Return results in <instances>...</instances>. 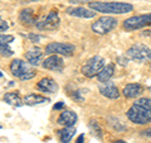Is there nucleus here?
Wrapping results in <instances>:
<instances>
[{
  "instance_id": "2",
  "label": "nucleus",
  "mask_w": 151,
  "mask_h": 143,
  "mask_svg": "<svg viewBox=\"0 0 151 143\" xmlns=\"http://www.w3.org/2000/svg\"><path fill=\"white\" fill-rule=\"evenodd\" d=\"M89 9L103 14H126L134 10V7L129 3L121 1H89Z\"/></svg>"
},
{
  "instance_id": "11",
  "label": "nucleus",
  "mask_w": 151,
  "mask_h": 143,
  "mask_svg": "<svg viewBox=\"0 0 151 143\" xmlns=\"http://www.w3.org/2000/svg\"><path fill=\"white\" fill-rule=\"evenodd\" d=\"M65 13L70 17L76 18H82V19H89L96 15V12L89 8H83V7H69L65 9Z\"/></svg>"
},
{
  "instance_id": "12",
  "label": "nucleus",
  "mask_w": 151,
  "mask_h": 143,
  "mask_svg": "<svg viewBox=\"0 0 151 143\" xmlns=\"http://www.w3.org/2000/svg\"><path fill=\"white\" fill-rule=\"evenodd\" d=\"M100 93H101V95H103L105 98L111 99V100H116V99L120 98V91H119V89H117V86L112 82V81L101 82Z\"/></svg>"
},
{
  "instance_id": "30",
  "label": "nucleus",
  "mask_w": 151,
  "mask_h": 143,
  "mask_svg": "<svg viewBox=\"0 0 151 143\" xmlns=\"http://www.w3.org/2000/svg\"><path fill=\"white\" fill-rule=\"evenodd\" d=\"M142 136H145V137H149V138H151V128H149V129L144 131V132H142Z\"/></svg>"
},
{
  "instance_id": "32",
  "label": "nucleus",
  "mask_w": 151,
  "mask_h": 143,
  "mask_svg": "<svg viewBox=\"0 0 151 143\" xmlns=\"http://www.w3.org/2000/svg\"><path fill=\"white\" fill-rule=\"evenodd\" d=\"M113 143H127L126 141H124V139H117V141H115Z\"/></svg>"
},
{
  "instance_id": "10",
  "label": "nucleus",
  "mask_w": 151,
  "mask_h": 143,
  "mask_svg": "<svg viewBox=\"0 0 151 143\" xmlns=\"http://www.w3.org/2000/svg\"><path fill=\"white\" fill-rule=\"evenodd\" d=\"M42 66L54 72H62L64 69V61L59 55H49V57H47L42 62Z\"/></svg>"
},
{
  "instance_id": "8",
  "label": "nucleus",
  "mask_w": 151,
  "mask_h": 143,
  "mask_svg": "<svg viewBox=\"0 0 151 143\" xmlns=\"http://www.w3.org/2000/svg\"><path fill=\"white\" fill-rule=\"evenodd\" d=\"M149 26H151V13L127 18L124 22V28L129 32L137 31V29H141V28H145Z\"/></svg>"
},
{
  "instance_id": "35",
  "label": "nucleus",
  "mask_w": 151,
  "mask_h": 143,
  "mask_svg": "<svg viewBox=\"0 0 151 143\" xmlns=\"http://www.w3.org/2000/svg\"><path fill=\"white\" fill-rule=\"evenodd\" d=\"M150 89H151V86H150Z\"/></svg>"
},
{
  "instance_id": "7",
  "label": "nucleus",
  "mask_w": 151,
  "mask_h": 143,
  "mask_svg": "<svg viewBox=\"0 0 151 143\" xmlns=\"http://www.w3.org/2000/svg\"><path fill=\"white\" fill-rule=\"evenodd\" d=\"M127 58H130L132 61H137V62H145V61L151 60V51L147 46L145 45H134L131 46L126 52Z\"/></svg>"
},
{
  "instance_id": "13",
  "label": "nucleus",
  "mask_w": 151,
  "mask_h": 143,
  "mask_svg": "<svg viewBox=\"0 0 151 143\" xmlns=\"http://www.w3.org/2000/svg\"><path fill=\"white\" fill-rule=\"evenodd\" d=\"M37 89L42 93L47 94H55L59 90V85L55 82V80L52 77H43L37 84Z\"/></svg>"
},
{
  "instance_id": "29",
  "label": "nucleus",
  "mask_w": 151,
  "mask_h": 143,
  "mask_svg": "<svg viewBox=\"0 0 151 143\" xmlns=\"http://www.w3.org/2000/svg\"><path fill=\"white\" fill-rule=\"evenodd\" d=\"M76 143H84V134H83V133L78 136V138L76 139Z\"/></svg>"
},
{
  "instance_id": "9",
  "label": "nucleus",
  "mask_w": 151,
  "mask_h": 143,
  "mask_svg": "<svg viewBox=\"0 0 151 143\" xmlns=\"http://www.w3.org/2000/svg\"><path fill=\"white\" fill-rule=\"evenodd\" d=\"M59 23H60L59 14L55 9H53V10H50L47 14V17L43 20H38L35 26L39 31H55L59 27Z\"/></svg>"
},
{
  "instance_id": "34",
  "label": "nucleus",
  "mask_w": 151,
  "mask_h": 143,
  "mask_svg": "<svg viewBox=\"0 0 151 143\" xmlns=\"http://www.w3.org/2000/svg\"><path fill=\"white\" fill-rule=\"evenodd\" d=\"M0 77H1V72H0Z\"/></svg>"
},
{
  "instance_id": "18",
  "label": "nucleus",
  "mask_w": 151,
  "mask_h": 143,
  "mask_svg": "<svg viewBox=\"0 0 151 143\" xmlns=\"http://www.w3.org/2000/svg\"><path fill=\"white\" fill-rule=\"evenodd\" d=\"M23 101H24L25 105L34 107V105H40V104H47L49 101V99L39 94H29L23 99Z\"/></svg>"
},
{
  "instance_id": "24",
  "label": "nucleus",
  "mask_w": 151,
  "mask_h": 143,
  "mask_svg": "<svg viewBox=\"0 0 151 143\" xmlns=\"http://www.w3.org/2000/svg\"><path fill=\"white\" fill-rule=\"evenodd\" d=\"M14 36L12 34H3V33H0V45H10L14 42Z\"/></svg>"
},
{
  "instance_id": "15",
  "label": "nucleus",
  "mask_w": 151,
  "mask_h": 143,
  "mask_svg": "<svg viewBox=\"0 0 151 143\" xmlns=\"http://www.w3.org/2000/svg\"><path fill=\"white\" fill-rule=\"evenodd\" d=\"M19 22H20L23 26H27V27L37 24V18L34 15V10L30 8L22 9L20 13H19Z\"/></svg>"
},
{
  "instance_id": "20",
  "label": "nucleus",
  "mask_w": 151,
  "mask_h": 143,
  "mask_svg": "<svg viewBox=\"0 0 151 143\" xmlns=\"http://www.w3.org/2000/svg\"><path fill=\"white\" fill-rule=\"evenodd\" d=\"M57 134H58L59 139L62 143H69L72 141L73 136L76 134V129L73 127H64L63 129L57 131Z\"/></svg>"
},
{
  "instance_id": "16",
  "label": "nucleus",
  "mask_w": 151,
  "mask_h": 143,
  "mask_svg": "<svg viewBox=\"0 0 151 143\" xmlns=\"http://www.w3.org/2000/svg\"><path fill=\"white\" fill-rule=\"evenodd\" d=\"M43 55H44L43 50H40L39 47H34V48L29 50L25 53V58L32 66H35L37 67V66L40 65V61H42V58H43Z\"/></svg>"
},
{
  "instance_id": "4",
  "label": "nucleus",
  "mask_w": 151,
  "mask_h": 143,
  "mask_svg": "<svg viewBox=\"0 0 151 143\" xmlns=\"http://www.w3.org/2000/svg\"><path fill=\"white\" fill-rule=\"evenodd\" d=\"M119 24L116 18L113 17H101L98 18L96 22L91 26V29L93 33H96L98 36H105L108 34L110 32H112L115 28Z\"/></svg>"
},
{
  "instance_id": "33",
  "label": "nucleus",
  "mask_w": 151,
  "mask_h": 143,
  "mask_svg": "<svg viewBox=\"0 0 151 143\" xmlns=\"http://www.w3.org/2000/svg\"><path fill=\"white\" fill-rule=\"evenodd\" d=\"M29 1H40V0H29Z\"/></svg>"
},
{
  "instance_id": "31",
  "label": "nucleus",
  "mask_w": 151,
  "mask_h": 143,
  "mask_svg": "<svg viewBox=\"0 0 151 143\" xmlns=\"http://www.w3.org/2000/svg\"><path fill=\"white\" fill-rule=\"evenodd\" d=\"M125 60H127V57H119V63L121 65H127V62H125Z\"/></svg>"
},
{
  "instance_id": "26",
  "label": "nucleus",
  "mask_w": 151,
  "mask_h": 143,
  "mask_svg": "<svg viewBox=\"0 0 151 143\" xmlns=\"http://www.w3.org/2000/svg\"><path fill=\"white\" fill-rule=\"evenodd\" d=\"M29 39L33 42V43H38V42H40V39H42V37L40 36H38V34H34V33H30L29 36Z\"/></svg>"
},
{
  "instance_id": "5",
  "label": "nucleus",
  "mask_w": 151,
  "mask_h": 143,
  "mask_svg": "<svg viewBox=\"0 0 151 143\" xmlns=\"http://www.w3.org/2000/svg\"><path fill=\"white\" fill-rule=\"evenodd\" d=\"M106 66V62H105V58L101 56H93L91 57L86 63L82 66V74L86 76L88 79H92L94 76H97L98 74L101 72V70Z\"/></svg>"
},
{
  "instance_id": "1",
  "label": "nucleus",
  "mask_w": 151,
  "mask_h": 143,
  "mask_svg": "<svg viewBox=\"0 0 151 143\" xmlns=\"http://www.w3.org/2000/svg\"><path fill=\"white\" fill-rule=\"evenodd\" d=\"M127 118L135 124H147L151 123V99L141 98L132 104L126 113Z\"/></svg>"
},
{
  "instance_id": "21",
  "label": "nucleus",
  "mask_w": 151,
  "mask_h": 143,
  "mask_svg": "<svg viewBox=\"0 0 151 143\" xmlns=\"http://www.w3.org/2000/svg\"><path fill=\"white\" fill-rule=\"evenodd\" d=\"M4 101L12 107H22L24 104L18 93H6L4 95Z\"/></svg>"
},
{
  "instance_id": "3",
  "label": "nucleus",
  "mask_w": 151,
  "mask_h": 143,
  "mask_svg": "<svg viewBox=\"0 0 151 143\" xmlns=\"http://www.w3.org/2000/svg\"><path fill=\"white\" fill-rule=\"evenodd\" d=\"M10 71L13 76H15L17 79L22 80V81H27L30 80L35 76V71L32 67V65L29 62H25L20 58H15L10 63Z\"/></svg>"
},
{
  "instance_id": "14",
  "label": "nucleus",
  "mask_w": 151,
  "mask_h": 143,
  "mask_svg": "<svg viewBox=\"0 0 151 143\" xmlns=\"http://www.w3.org/2000/svg\"><path fill=\"white\" fill-rule=\"evenodd\" d=\"M77 120H78V117L74 112L63 110L59 114L58 119H57V123H58L59 125H63V127H74Z\"/></svg>"
},
{
  "instance_id": "6",
  "label": "nucleus",
  "mask_w": 151,
  "mask_h": 143,
  "mask_svg": "<svg viewBox=\"0 0 151 143\" xmlns=\"http://www.w3.org/2000/svg\"><path fill=\"white\" fill-rule=\"evenodd\" d=\"M74 52H76V46L70 43H63V42H52V43L47 45L44 50L45 55H59L65 57L73 56Z\"/></svg>"
},
{
  "instance_id": "19",
  "label": "nucleus",
  "mask_w": 151,
  "mask_h": 143,
  "mask_svg": "<svg viewBox=\"0 0 151 143\" xmlns=\"http://www.w3.org/2000/svg\"><path fill=\"white\" fill-rule=\"evenodd\" d=\"M113 74H115V65L108 63L101 70V72L97 75V80L100 81V82H106V81H110Z\"/></svg>"
},
{
  "instance_id": "23",
  "label": "nucleus",
  "mask_w": 151,
  "mask_h": 143,
  "mask_svg": "<svg viewBox=\"0 0 151 143\" xmlns=\"http://www.w3.org/2000/svg\"><path fill=\"white\" fill-rule=\"evenodd\" d=\"M0 55L3 57H10L14 55V51L9 47V45H0Z\"/></svg>"
},
{
  "instance_id": "25",
  "label": "nucleus",
  "mask_w": 151,
  "mask_h": 143,
  "mask_svg": "<svg viewBox=\"0 0 151 143\" xmlns=\"http://www.w3.org/2000/svg\"><path fill=\"white\" fill-rule=\"evenodd\" d=\"M8 28H9L8 22L4 20V19L0 17V32H5V31H8Z\"/></svg>"
},
{
  "instance_id": "17",
  "label": "nucleus",
  "mask_w": 151,
  "mask_h": 143,
  "mask_svg": "<svg viewBox=\"0 0 151 143\" xmlns=\"http://www.w3.org/2000/svg\"><path fill=\"white\" fill-rule=\"evenodd\" d=\"M142 90L144 89L140 84H127L122 90V93H124V96L127 99H135L142 94Z\"/></svg>"
},
{
  "instance_id": "27",
  "label": "nucleus",
  "mask_w": 151,
  "mask_h": 143,
  "mask_svg": "<svg viewBox=\"0 0 151 143\" xmlns=\"http://www.w3.org/2000/svg\"><path fill=\"white\" fill-rule=\"evenodd\" d=\"M64 107H65V104L63 101H60V103H57L53 107V109H54V110H60V109H63Z\"/></svg>"
},
{
  "instance_id": "28",
  "label": "nucleus",
  "mask_w": 151,
  "mask_h": 143,
  "mask_svg": "<svg viewBox=\"0 0 151 143\" xmlns=\"http://www.w3.org/2000/svg\"><path fill=\"white\" fill-rule=\"evenodd\" d=\"M68 1L73 4H82V3H89V0H68Z\"/></svg>"
},
{
  "instance_id": "22",
  "label": "nucleus",
  "mask_w": 151,
  "mask_h": 143,
  "mask_svg": "<svg viewBox=\"0 0 151 143\" xmlns=\"http://www.w3.org/2000/svg\"><path fill=\"white\" fill-rule=\"evenodd\" d=\"M89 129L92 131V133H93V136L96 137V138H98V139H102V136H103V133H102V129L100 128V125H98V123H97V120H94V119H91L89 120Z\"/></svg>"
}]
</instances>
